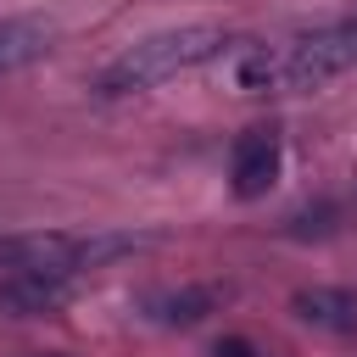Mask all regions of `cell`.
<instances>
[{"mask_svg": "<svg viewBox=\"0 0 357 357\" xmlns=\"http://www.w3.org/2000/svg\"><path fill=\"white\" fill-rule=\"evenodd\" d=\"M335 229H340V206H335V201H318V206L284 218V234H290V240H312V234H335Z\"/></svg>", "mask_w": 357, "mask_h": 357, "instance_id": "9", "label": "cell"}, {"mask_svg": "<svg viewBox=\"0 0 357 357\" xmlns=\"http://www.w3.org/2000/svg\"><path fill=\"white\" fill-rule=\"evenodd\" d=\"M156 245V234H134V229H50V234H17L0 240V262L6 268H45V273H67L84 279L106 262H123L134 251Z\"/></svg>", "mask_w": 357, "mask_h": 357, "instance_id": "3", "label": "cell"}, {"mask_svg": "<svg viewBox=\"0 0 357 357\" xmlns=\"http://www.w3.org/2000/svg\"><path fill=\"white\" fill-rule=\"evenodd\" d=\"M212 307H218V284L156 290V296H145V301H139V312H145L151 324H167V329H190V324H201Z\"/></svg>", "mask_w": 357, "mask_h": 357, "instance_id": "7", "label": "cell"}, {"mask_svg": "<svg viewBox=\"0 0 357 357\" xmlns=\"http://www.w3.org/2000/svg\"><path fill=\"white\" fill-rule=\"evenodd\" d=\"M234 45V33H223L218 22H184V28H167V33H151L139 45H128L117 61L100 67L95 78V95L100 100H123V95H145L178 73H195V67H212L223 50Z\"/></svg>", "mask_w": 357, "mask_h": 357, "instance_id": "2", "label": "cell"}, {"mask_svg": "<svg viewBox=\"0 0 357 357\" xmlns=\"http://www.w3.org/2000/svg\"><path fill=\"white\" fill-rule=\"evenodd\" d=\"M218 84L229 95H301L324 89L357 67V22H329L290 39H234L218 61Z\"/></svg>", "mask_w": 357, "mask_h": 357, "instance_id": "1", "label": "cell"}, {"mask_svg": "<svg viewBox=\"0 0 357 357\" xmlns=\"http://www.w3.org/2000/svg\"><path fill=\"white\" fill-rule=\"evenodd\" d=\"M290 312L312 329H329V335H351L357 329V290H340V284H307L290 296Z\"/></svg>", "mask_w": 357, "mask_h": 357, "instance_id": "6", "label": "cell"}, {"mask_svg": "<svg viewBox=\"0 0 357 357\" xmlns=\"http://www.w3.org/2000/svg\"><path fill=\"white\" fill-rule=\"evenodd\" d=\"M50 39H56V28H50L45 17H6V22H0V78L33 67V61L50 50Z\"/></svg>", "mask_w": 357, "mask_h": 357, "instance_id": "8", "label": "cell"}, {"mask_svg": "<svg viewBox=\"0 0 357 357\" xmlns=\"http://www.w3.org/2000/svg\"><path fill=\"white\" fill-rule=\"evenodd\" d=\"M73 290H78V279H67V273L6 268V273H0V312H6V318H45V312L67 307Z\"/></svg>", "mask_w": 357, "mask_h": 357, "instance_id": "5", "label": "cell"}, {"mask_svg": "<svg viewBox=\"0 0 357 357\" xmlns=\"http://www.w3.org/2000/svg\"><path fill=\"white\" fill-rule=\"evenodd\" d=\"M279 162H284L279 128H245L234 139V151H229V190L240 201H262L279 184Z\"/></svg>", "mask_w": 357, "mask_h": 357, "instance_id": "4", "label": "cell"}, {"mask_svg": "<svg viewBox=\"0 0 357 357\" xmlns=\"http://www.w3.org/2000/svg\"><path fill=\"white\" fill-rule=\"evenodd\" d=\"M212 357H257V346H251L245 335H223V340L212 346Z\"/></svg>", "mask_w": 357, "mask_h": 357, "instance_id": "10", "label": "cell"}]
</instances>
